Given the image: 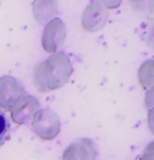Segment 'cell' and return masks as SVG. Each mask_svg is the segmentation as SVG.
<instances>
[{"instance_id": "cell-9", "label": "cell", "mask_w": 154, "mask_h": 160, "mask_svg": "<svg viewBox=\"0 0 154 160\" xmlns=\"http://www.w3.org/2000/svg\"><path fill=\"white\" fill-rule=\"evenodd\" d=\"M10 133V122L3 113L0 111V147L7 141Z\"/></svg>"}, {"instance_id": "cell-1", "label": "cell", "mask_w": 154, "mask_h": 160, "mask_svg": "<svg viewBox=\"0 0 154 160\" xmlns=\"http://www.w3.org/2000/svg\"><path fill=\"white\" fill-rule=\"evenodd\" d=\"M72 73L69 56L61 52L54 53L34 68L33 81L39 92H50L64 87Z\"/></svg>"}, {"instance_id": "cell-4", "label": "cell", "mask_w": 154, "mask_h": 160, "mask_svg": "<svg viewBox=\"0 0 154 160\" xmlns=\"http://www.w3.org/2000/svg\"><path fill=\"white\" fill-rule=\"evenodd\" d=\"M65 25L61 19L53 18L47 22L42 33V48L47 53L54 54L65 39Z\"/></svg>"}, {"instance_id": "cell-5", "label": "cell", "mask_w": 154, "mask_h": 160, "mask_svg": "<svg viewBox=\"0 0 154 160\" xmlns=\"http://www.w3.org/2000/svg\"><path fill=\"white\" fill-rule=\"evenodd\" d=\"M97 156L95 144L90 139H79L71 143L62 154V160H95Z\"/></svg>"}, {"instance_id": "cell-2", "label": "cell", "mask_w": 154, "mask_h": 160, "mask_svg": "<svg viewBox=\"0 0 154 160\" xmlns=\"http://www.w3.org/2000/svg\"><path fill=\"white\" fill-rule=\"evenodd\" d=\"M60 119L50 108H40L34 114L32 128L41 140H53L60 132Z\"/></svg>"}, {"instance_id": "cell-7", "label": "cell", "mask_w": 154, "mask_h": 160, "mask_svg": "<svg viewBox=\"0 0 154 160\" xmlns=\"http://www.w3.org/2000/svg\"><path fill=\"white\" fill-rule=\"evenodd\" d=\"M108 18V13L99 2H92L85 10L82 16V27L89 32H95L104 27Z\"/></svg>"}, {"instance_id": "cell-6", "label": "cell", "mask_w": 154, "mask_h": 160, "mask_svg": "<svg viewBox=\"0 0 154 160\" xmlns=\"http://www.w3.org/2000/svg\"><path fill=\"white\" fill-rule=\"evenodd\" d=\"M39 101L34 96L24 95L12 111L11 117L13 122L17 124H24L33 119V116L39 110Z\"/></svg>"}, {"instance_id": "cell-3", "label": "cell", "mask_w": 154, "mask_h": 160, "mask_svg": "<svg viewBox=\"0 0 154 160\" xmlns=\"http://www.w3.org/2000/svg\"><path fill=\"white\" fill-rule=\"evenodd\" d=\"M24 96V87L12 76L0 77V108L11 112Z\"/></svg>"}, {"instance_id": "cell-8", "label": "cell", "mask_w": 154, "mask_h": 160, "mask_svg": "<svg viewBox=\"0 0 154 160\" xmlns=\"http://www.w3.org/2000/svg\"><path fill=\"white\" fill-rule=\"evenodd\" d=\"M34 17L39 23H44L57 13V5L54 1H35L33 8ZM53 19V18H52Z\"/></svg>"}]
</instances>
